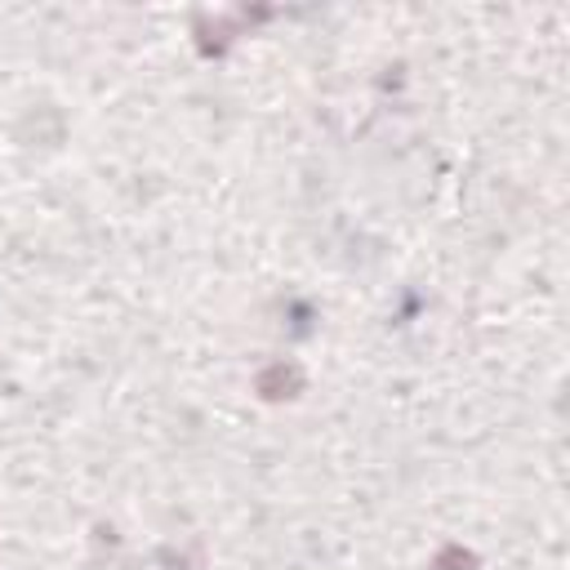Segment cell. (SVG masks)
Masks as SVG:
<instances>
[{
  "label": "cell",
  "mask_w": 570,
  "mask_h": 570,
  "mask_svg": "<svg viewBox=\"0 0 570 570\" xmlns=\"http://www.w3.org/2000/svg\"><path fill=\"white\" fill-rule=\"evenodd\" d=\"M303 387V374L294 370V365H285V361H276V365H267L263 374H258V392L267 396V401H281V396H294Z\"/></svg>",
  "instance_id": "1"
},
{
  "label": "cell",
  "mask_w": 570,
  "mask_h": 570,
  "mask_svg": "<svg viewBox=\"0 0 570 570\" xmlns=\"http://www.w3.org/2000/svg\"><path fill=\"white\" fill-rule=\"evenodd\" d=\"M432 570H476V557L463 548H441V557L432 561Z\"/></svg>",
  "instance_id": "2"
}]
</instances>
